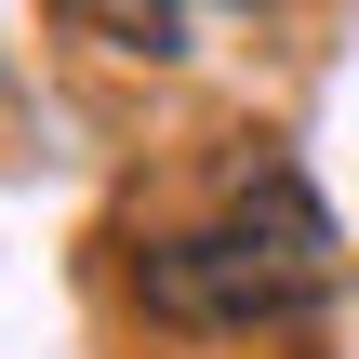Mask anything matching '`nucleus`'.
I'll return each mask as SVG.
<instances>
[{"instance_id": "2", "label": "nucleus", "mask_w": 359, "mask_h": 359, "mask_svg": "<svg viewBox=\"0 0 359 359\" xmlns=\"http://www.w3.org/2000/svg\"><path fill=\"white\" fill-rule=\"evenodd\" d=\"M80 40H107V53H173L187 40V0H53Z\"/></svg>"}, {"instance_id": "1", "label": "nucleus", "mask_w": 359, "mask_h": 359, "mask_svg": "<svg viewBox=\"0 0 359 359\" xmlns=\"http://www.w3.org/2000/svg\"><path fill=\"white\" fill-rule=\"evenodd\" d=\"M333 280H346V226H333V200L280 147H226L213 187L173 226H147V253H133L147 320L160 333H200V346L293 333L306 306H333Z\"/></svg>"}]
</instances>
